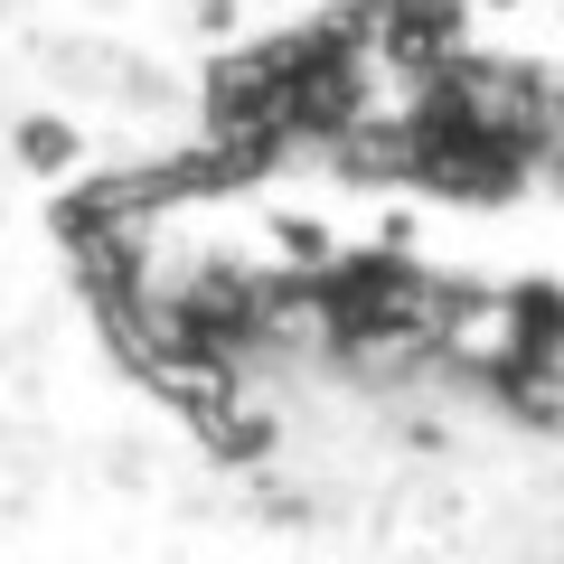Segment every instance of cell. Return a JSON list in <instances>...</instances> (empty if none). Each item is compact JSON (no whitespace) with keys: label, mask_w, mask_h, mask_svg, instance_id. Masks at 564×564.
<instances>
[{"label":"cell","mask_w":564,"mask_h":564,"mask_svg":"<svg viewBox=\"0 0 564 564\" xmlns=\"http://www.w3.org/2000/svg\"><path fill=\"white\" fill-rule=\"evenodd\" d=\"M555 66L508 57V47H443L414 76H395V95L377 104L348 151H329V170L358 188L414 207H452V217H508V207L545 198V141H555Z\"/></svg>","instance_id":"obj_1"},{"label":"cell","mask_w":564,"mask_h":564,"mask_svg":"<svg viewBox=\"0 0 564 564\" xmlns=\"http://www.w3.org/2000/svg\"><path fill=\"white\" fill-rule=\"evenodd\" d=\"M545 198L564 207V85H555V141H545Z\"/></svg>","instance_id":"obj_3"},{"label":"cell","mask_w":564,"mask_h":564,"mask_svg":"<svg viewBox=\"0 0 564 564\" xmlns=\"http://www.w3.org/2000/svg\"><path fill=\"white\" fill-rule=\"evenodd\" d=\"M20 170H39V180H66V170L85 161V122L76 113H20Z\"/></svg>","instance_id":"obj_2"},{"label":"cell","mask_w":564,"mask_h":564,"mask_svg":"<svg viewBox=\"0 0 564 564\" xmlns=\"http://www.w3.org/2000/svg\"><path fill=\"white\" fill-rule=\"evenodd\" d=\"M414 10H443V20H462V10H470V0H414Z\"/></svg>","instance_id":"obj_4"},{"label":"cell","mask_w":564,"mask_h":564,"mask_svg":"<svg viewBox=\"0 0 564 564\" xmlns=\"http://www.w3.org/2000/svg\"><path fill=\"white\" fill-rule=\"evenodd\" d=\"M470 10H518V0H470Z\"/></svg>","instance_id":"obj_5"}]
</instances>
